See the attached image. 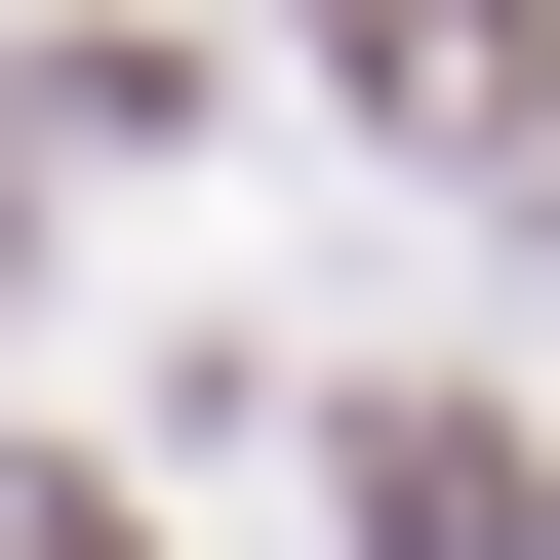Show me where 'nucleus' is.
<instances>
[{"label":"nucleus","instance_id":"f257e3e1","mask_svg":"<svg viewBox=\"0 0 560 560\" xmlns=\"http://www.w3.org/2000/svg\"><path fill=\"white\" fill-rule=\"evenodd\" d=\"M320 40H361L400 120H521V0H320Z\"/></svg>","mask_w":560,"mask_h":560}]
</instances>
